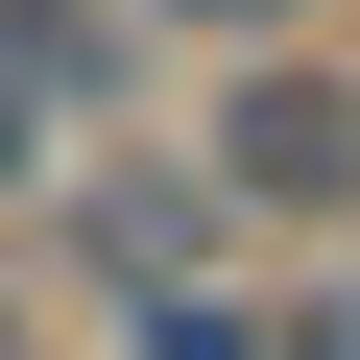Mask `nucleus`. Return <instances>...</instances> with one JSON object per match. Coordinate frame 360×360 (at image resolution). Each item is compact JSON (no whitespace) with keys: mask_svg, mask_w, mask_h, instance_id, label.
I'll return each instance as SVG.
<instances>
[{"mask_svg":"<svg viewBox=\"0 0 360 360\" xmlns=\"http://www.w3.org/2000/svg\"><path fill=\"white\" fill-rule=\"evenodd\" d=\"M193 168L240 240H360V49H240L193 96Z\"/></svg>","mask_w":360,"mask_h":360,"instance_id":"f257e3e1","label":"nucleus"},{"mask_svg":"<svg viewBox=\"0 0 360 360\" xmlns=\"http://www.w3.org/2000/svg\"><path fill=\"white\" fill-rule=\"evenodd\" d=\"M49 217H72V288H96V312L240 264V217H217V168H193V144H72V168H49Z\"/></svg>","mask_w":360,"mask_h":360,"instance_id":"f03ea898","label":"nucleus"},{"mask_svg":"<svg viewBox=\"0 0 360 360\" xmlns=\"http://www.w3.org/2000/svg\"><path fill=\"white\" fill-rule=\"evenodd\" d=\"M144 25H120V0H0V96H25L49 144H144Z\"/></svg>","mask_w":360,"mask_h":360,"instance_id":"7ed1b4c3","label":"nucleus"},{"mask_svg":"<svg viewBox=\"0 0 360 360\" xmlns=\"http://www.w3.org/2000/svg\"><path fill=\"white\" fill-rule=\"evenodd\" d=\"M120 360H288V288H240V264H217V288H144Z\"/></svg>","mask_w":360,"mask_h":360,"instance_id":"20e7f679","label":"nucleus"},{"mask_svg":"<svg viewBox=\"0 0 360 360\" xmlns=\"http://www.w3.org/2000/svg\"><path fill=\"white\" fill-rule=\"evenodd\" d=\"M120 25H144V49H217V72H240V49H312L336 0H120Z\"/></svg>","mask_w":360,"mask_h":360,"instance_id":"39448f33","label":"nucleus"},{"mask_svg":"<svg viewBox=\"0 0 360 360\" xmlns=\"http://www.w3.org/2000/svg\"><path fill=\"white\" fill-rule=\"evenodd\" d=\"M49 168H72V144H49L25 96H0V217H49Z\"/></svg>","mask_w":360,"mask_h":360,"instance_id":"423d86ee","label":"nucleus"},{"mask_svg":"<svg viewBox=\"0 0 360 360\" xmlns=\"http://www.w3.org/2000/svg\"><path fill=\"white\" fill-rule=\"evenodd\" d=\"M288 360H360V288H288Z\"/></svg>","mask_w":360,"mask_h":360,"instance_id":"0eeeda50","label":"nucleus"},{"mask_svg":"<svg viewBox=\"0 0 360 360\" xmlns=\"http://www.w3.org/2000/svg\"><path fill=\"white\" fill-rule=\"evenodd\" d=\"M0 360H49V312H25V264H0Z\"/></svg>","mask_w":360,"mask_h":360,"instance_id":"6e6552de","label":"nucleus"}]
</instances>
